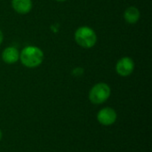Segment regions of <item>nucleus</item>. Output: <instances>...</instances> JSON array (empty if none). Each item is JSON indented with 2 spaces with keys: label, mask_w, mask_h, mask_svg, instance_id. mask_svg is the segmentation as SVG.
I'll use <instances>...</instances> for the list:
<instances>
[{
  "label": "nucleus",
  "mask_w": 152,
  "mask_h": 152,
  "mask_svg": "<svg viewBox=\"0 0 152 152\" xmlns=\"http://www.w3.org/2000/svg\"><path fill=\"white\" fill-rule=\"evenodd\" d=\"M84 73V69H81V68H77L73 70V74L75 76H81L82 74Z\"/></svg>",
  "instance_id": "obj_9"
},
{
  "label": "nucleus",
  "mask_w": 152,
  "mask_h": 152,
  "mask_svg": "<svg viewBox=\"0 0 152 152\" xmlns=\"http://www.w3.org/2000/svg\"><path fill=\"white\" fill-rule=\"evenodd\" d=\"M134 69V62L130 57H122L116 64V72L121 77L130 76Z\"/></svg>",
  "instance_id": "obj_4"
},
{
  "label": "nucleus",
  "mask_w": 152,
  "mask_h": 152,
  "mask_svg": "<svg viewBox=\"0 0 152 152\" xmlns=\"http://www.w3.org/2000/svg\"><path fill=\"white\" fill-rule=\"evenodd\" d=\"M2 60L6 64H14L20 60V53L14 46L6 47L2 53Z\"/></svg>",
  "instance_id": "obj_6"
},
{
  "label": "nucleus",
  "mask_w": 152,
  "mask_h": 152,
  "mask_svg": "<svg viewBox=\"0 0 152 152\" xmlns=\"http://www.w3.org/2000/svg\"><path fill=\"white\" fill-rule=\"evenodd\" d=\"M76 43L83 48H92L97 42V36L95 31L87 26L79 27L74 35Z\"/></svg>",
  "instance_id": "obj_2"
},
{
  "label": "nucleus",
  "mask_w": 152,
  "mask_h": 152,
  "mask_svg": "<svg viewBox=\"0 0 152 152\" xmlns=\"http://www.w3.org/2000/svg\"><path fill=\"white\" fill-rule=\"evenodd\" d=\"M20 60L23 66L34 69L42 64L44 61V53L37 46L28 45L20 53Z\"/></svg>",
  "instance_id": "obj_1"
},
{
  "label": "nucleus",
  "mask_w": 152,
  "mask_h": 152,
  "mask_svg": "<svg viewBox=\"0 0 152 152\" xmlns=\"http://www.w3.org/2000/svg\"><path fill=\"white\" fill-rule=\"evenodd\" d=\"M3 39H4V35H3V32L0 30V45H1V44L3 42Z\"/></svg>",
  "instance_id": "obj_10"
},
{
  "label": "nucleus",
  "mask_w": 152,
  "mask_h": 152,
  "mask_svg": "<svg viewBox=\"0 0 152 152\" xmlns=\"http://www.w3.org/2000/svg\"><path fill=\"white\" fill-rule=\"evenodd\" d=\"M111 90L108 84L98 83L94 85L89 92V100L94 104H102L110 96Z\"/></svg>",
  "instance_id": "obj_3"
},
{
  "label": "nucleus",
  "mask_w": 152,
  "mask_h": 152,
  "mask_svg": "<svg viewBox=\"0 0 152 152\" xmlns=\"http://www.w3.org/2000/svg\"><path fill=\"white\" fill-rule=\"evenodd\" d=\"M2 137H3V134H2V131L0 130V141L2 140Z\"/></svg>",
  "instance_id": "obj_11"
},
{
  "label": "nucleus",
  "mask_w": 152,
  "mask_h": 152,
  "mask_svg": "<svg viewBox=\"0 0 152 152\" xmlns=\"http://www.w3.org/2000/svg\"><path fill=\"white\" fill-rule=\"evenodd\" d=\"M55 1H57V2H65L66 0H55Z\"/></svg>",
  "instance_id": "obj_12"
},
{
  "label": "nucleus",
  "mask_w": 152,
  "mask_h": 152,
  "mask_svg": "<svg viewBox=\"0 0 152 152\" xmlns=\"http://www.w3.org/2000/svg\"><path fill=\"white\" fill-rule=\"evenodd\" d=\"M31 0H12V6L13 10L19 14H27L32 9Z\"/></svg>",
  "instance_id": "obj_7"
},
{
  "label": "nucleus",
  "mask_w": 152,
  "mask_h": 152,
  "mask_svg": "<svg viewBox=\"0 0 152 152\" xmlns=\"http://www.w3.org/2000/svg\"><path fill=\"white\" fill-rule=\"evenodd\" d=\"M118 115L117 112L115 111L114 109L110 108V107H106L102 109L98 114H97V120L98 122L105 126H109L113 125L116 120H117Z\"/></svg>",
  "instance_id": "obj_5"
},
{
  "label": "nucleus",
  "mask_w": 152,
  "mask_h": 152,
  "mask_svg": "<svg viewBox=\"0 0 152 152\" xmlns=\"http://www.w3.org/2000/svg\"><path fill=\"white\" fill-rule=\"evenodd\" d=\"M141 13L137 7L129 6L124 12V19L129 24H135L140 19Z\"/></svg>",
  "instance_id": "obj_8"
}]
</instances>
